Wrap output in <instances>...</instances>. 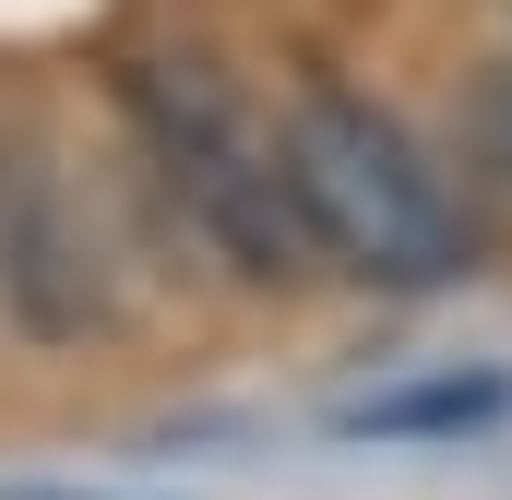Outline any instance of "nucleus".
Returning a JSON list of instances; mask_svg holds the SVG:
<instances>
[{
  "label": "nucleus",
  "mask_w": 512,
  "mask_h": 500,
  "mask_svg": "<svg viewBox=\"0 0 512 500\" xmlns=\"http://www.w3.org/2000/svg\"><path fill=\"white\" fill-rule=\"evenodd\" d=\"M131 120H143L155 179L179 191V215L227 250L251 286L322 274V227H310V203H298V155H286L274 120L239 108L227 72H203V60H143V72H131Z\"/></svg>",
  "instance_id": "nucleus-1"
},
{
  "label": "nucleus",
  "mask_w": 512,
  "mask_h": 500,
  "mask_svg": "<svg viewBox=\"0 0 512 500\" xmlns=\"http://www.w3.org/2000/svg\"><path fill=\"white\" fill-rule=\"evenodd\" d=\"M286 155H298V203L322 227V262L370 274L393 298L465 274V203H453V179L417 155V131L393 108L346 96V84H310L286 108Z\"/></svg>",
  "instance_id": "nucleus-2"
},
{
  "label": "nucleus",
  "mask_w": 512,
  "mask_h": 500,
  "mask_svg": "<svg viewBox=\"0 0 512 500\" xmlns=\"http://www.w3.org/2000/svg\"><path fill=\"white\" fill-rule=\"evenodd\" d=\"M0 286L36 334H96L108 322V274H96V227L60 191L48 155H0Z\"/></svg>",
  "instance_id": "nucleus-3"
},
{
  "label": "nucleus",
  "mask_w": 512,
  "mask_h": 500,
  "mask_svg": "<svg viewBox=\"0 0 512 500\" xmlns=\"http://www.w3.org/2000/svg\"><path fill=\"white\" fill-rule=\"evenodd\" d=\"M465 179H477L489 215H512V60H489L477 96H465Z\"/></svg>",
  "instance_id": "nucleus-4"
}]
</instances>
